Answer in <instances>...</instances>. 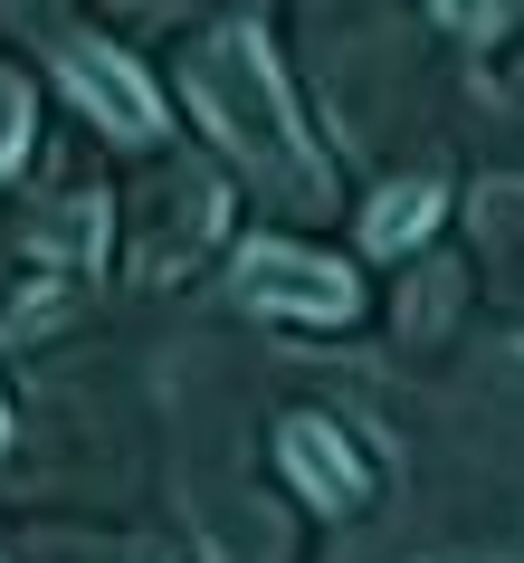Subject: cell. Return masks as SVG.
I'll list each match as a JSON object with an SVG mask.
<instances>
[{"mask_svg":"<svg viewBox=\"0 0 524 563\" xmlns=\"http://www.w3.org/2000/svg\"><path fill=\"white\" fill-rule=\"evenodd\" d=\"M0 440H10V411H0Z\"/></svg>","mask_w":524,"mask_h":563,"instance_id":"9","label":"cell"},{"mask_svg":"<svg viewBox=\"0 0 524 563\" xmlns=\"http://www.w3.org/2000/svg\"><path fill=\"white\" fill-rule=\"evenodd\" d=\"M134 563H172V554H134Z\"/></svg>","mask_w":524,"mask_h":563,"instance_id":"8","label":"cell"},{"mask_svg":"<svg viewBox=\"0 0 524 563\" xmlns=\"http://www.w3.org/2000/svg\"><path fill=\"white\" fill-rule=\"evenodd\" d=\"M277 459H287V477L324 506V516H344V506L372 497V468H363V449H353L334 420H315V411H296L287 430H277Z\"/></svg>","mask_w":524,"mask_h":563,"instance_id":"4","label":"cell"},{"mask_svg":"<svg viewBox=\"0 0 524 563\" xmlns=\"http://www.w3.org/2000/svg\"><path fill=\"white\" fill-rule=\"evenodd\" d=\"M20 153H30V87L0 67V181L20 173Z\"/></svg>","mask_w":524,"mask_h":563,"instance_id":"6","label":"cell"},{"mask_svg":"<svg viewBox=\"0 0 524 563\" xmlns=\"http://www.w3.org/2000/svg\"><path fill=\"white\" fill-rule=\"evenodd\" d=\"M191 106L220 144L248 163V173L287 181V191H324V153L305 144V115H296L287 77H277V48L267 30H220L191 58Z\"/></svg>","mask_w":524,"mask_h":563,"instance_id":"1","label":"cell"},{"mask_svg":"<svg viewBox=\"0 0 524 563\" xmlns=\"http://www.w3.org/2000/svg\"><path fill=\"white\" fill-rule=\"evenodd\" d=\"M438 210H448V191H438L430 173H420V181H391V191L363 210V249H381V258H410V249L438 230Z\"/></svg>","mask_w":524,"mask_h":563,"instance_id":"5","label":"cell"},{"mask_svg":"<svg viewBox=\"0 0 524 563\" xmlns=\"http://www.w3.org/2000/svg\"><path fill=\"white\" fill-rule=\"evenodd\" d=\"M238 297L258 316H287V325H353L363 316V277L324 249H296V239H248L238 249Z\"/></svg>","mask_w":524,"mask_h":563,"instance_id":"2","label":"cell"},{"mask_svg":"<svg viewBox=\"0 0 524 563\" xmlns=\"http://www.w3.org/2000/svg\"><path fill=\"white\" fill-rule=\"evenodd\" d=\"M58 77L77 87V106H87L96 124H115L124 144H153V134H163V96H153V77L124 58V48L67 38V48H58Z\"/></svg>","mask_w":524,"mask_h":563,"instance_id":"3","label":"cell"},{"mask_svg":"<svg viewBox=\"0 0 524 563\" xmlns=\"http://www.w3.org/2000/svg\"><path fill=\"white\" fill-rule=\"evenodd\" d=\"M430 10L448 30H495V20H505V0H430Z\"/></svg>","mask_w":524,"mask_h":563,"instance_id":"7","label":"cell"}]
</instances>
